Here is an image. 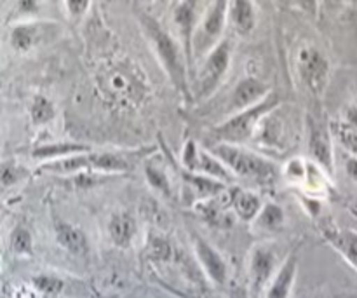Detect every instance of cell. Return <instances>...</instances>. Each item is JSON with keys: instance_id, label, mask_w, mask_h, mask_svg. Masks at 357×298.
<instances>
[{"instance_id": "8992f818", "label": "cell", "mask_w": 357, "mask_h": 298, "mask_svg": "<svg viewBox=\"0 0 357 298\" xmlns=\"http://www.w3.org/2000/svg\"><path fill=\"white\" fill-rule=\"evenodd\" d=\"M230 65V44L229 40L218 42L215 49L211 51V54L206 59V65L202 68L201 80H199V89H201L202 96H208L218 82L222 80V77L225 75L227 68Z\"/></svg>"}, {"instance_id": "ba28073f", "label": "cell", "mask_w": 357, "mask_h": 298, "mask_svg": "<svg viewBox=\"0 0 357 298\" xmlns=\"http://www.w3.org/2000/svg\"><path fill=\"white\" fill-rule=\"evenodd\" d=\"M309 149L314 161L333 173V149H331V133L317 119L309 115Z\"/></svg>"}, {"instance_id": "1f68e13d", "label": "cell", "mask_w": 357, "mask_h": 298, "mask_svg": "<svg viewBox=\"0 0 357 298\" xmlns=\"http://www.w3.org/2000/svg\"><path fill=\"white\" fill-rule=\"evenodd\" d=\"M66 7L72 14H82L89 7V2H66Z\"/></svg>"}, {"instance_id": "6da1fadb", "label": "cell", "mask_w": 357, "mask_h": 298, "mask_svg": "<svg viewBox=\"0 0 357 298\" xmlns=\"http://www.w3.org/2000/svg\"><path fill=\"white\" fill-rule=\"evenodd\" d=\"M96 82L105 98L124 108L138 107L149 93L146 77L142 68L128 59L112 61L103 66L98 72Z\"/></svg>"}, {"instance_id": "ac0fdd59", "label": "cell", "mask_w": 357, "mask_h": 298, "mask_svg": "<svg viewBox=\"0 0 357 298\" xmlns=\"http://www.w3.org/2000/svg\"><path fill=\"white\" fill-rule=\"evenodd\" d=\"M232 204L236 208L237 215H239L241 220H253L258 213L261 211V201L257 194L253 192H244V191H237L234 192L232 195Z\"/></svg>"}, {"instance_id": "9a60e30c", "label": "cell", "mask_w": 357, "mask_h": 298, "mask_svg": "<svg viewBox=\"0 0 357 298\" xmlns=\"http://www.w3.org/2000/svg\"><path fill=\"white\" fill-rule=\"evenodd\" d=\"M56 237H58V243L73 255H86L89 250L86 234L70 223L59 222L56 225Z\"/></svg>"}, {"instance_id": "f546056e", "label": "cell", "mask_w": 357, "mask_h": 298, "mask_svg": "<svg viewBox=\"0 0 357 298\" xmlns=\"http://www.w3.org/2000/svg\"><path fill=\"white\" fill-rule=\"evenodd\" d=\"M146 177H149L150 184H152L153 187L160 188V191L164 192H169V184H167V178L162 171H157L155 167L146 166Z\"/></svg>"}, {"instance_id": "2e32d148", "label": "cell", "mask_w": 357, "mask_h": 298, "mask_svg": "<svg viewBox=\"0 0 357 298\" xmlns=\"http://www.w3.org/2000/svg\"><path fill=\"white\" fill-rule=\"evenodd\" d=\"M135 218L131 215H128V213H119V215H115L110 220V225H108V232H110L112 241L121 248H128L131 244L132 237H135Z\"/></svg>"}, {"instance_id": "3957f363", "label": "cell", "mask_w": 357, "mask_h": 298, "mask_svg": "<svg viewBox=\"0 0 357 298\" xmlns=\"http://www.w3.org/2000/svg\"><path fill=\"white\" fill-rule=\"evenodd\" d=\"M213 152L227 167H230L234 173L246 178V180H274L275 170L272 163H268L264 157L257 156V154L248 152V150L241 149L237 145H229V143H220V145L213 149Z\"/></svg>"}, {"instance_id": "f1b7e54d", "label": "cell", "mask_w": 357, "mask_h": 298, "mask_svg": "<svg viewBox=\"0 0 357 298\" xmlns=\"http://www.w3.org/2000/svg\"><path fill=\"white\" fill-rule=\"evenodd\" d=\"M150 257L155 258V260H167L171 257V244L166 239L155 237L152 241V246H150Z\"/></svg>"}, {"instance_id": "30bf717a", "label": "cell", "mask_w": 357, "mask_h": 298, "mask_svg": "<svg viewBox=\"0 0 357 298\" xmlns=\"http://www.w3.org/2000/svg\"><path fill=\"white\" fill-rule=\"evenodd\" d=\"M194 246H195V253H197L199 262H201L202 269L206 271V274L209 276L213 283L216 285H225L227 281V264L223 260L222 255L208 243L202 237L195 236L194 237Z\"/></svg>"}, {"instance_id": "5bb4252c", "label": "cell", "mask_w": 357, "mask_h": 298, "mask_svg": "<svg viewBox=\"0 0 357 298\" xmlns=\"http://www.w3.org/2000/svg\"><path fill=\"white\" fill-rule=\"evenodd\" d=\"M324 236L335 246L338 253L357 271V232L354 230H324Z\"/></svg>"}, {"instance_id": "4fadbf2b", "label": "cell", "mask_w": 357, "mask_h": 298, "mask_svg": "<svg viewBox=\"0 0 357 298\" xmlns=\"http://www.w3.org/2000/svg\"><path fill=\"white\" fill-rule=\"evenodd\" d=\"M296 269H298L296 257L295 255H291V257H288V260L282 264V267L279 269L278 274L272 278L271 285H268L267 288V293H265V298L291 297L293 286H295V279H296Z\"/></svg>"}, {"instance_id": "484cf974", "label": "cell", "mask_w": 357, "mask_h": 298, "mask_svg": "<svg viewBox=\"0 0 357 298\" xmlns=\"http://www.w3.org/2000/svg\"><path fill=\"white\" fill-rule=\"evenodd\" d=\"M31 285L35 286V290H38L44 295H56L63 290V281L56 276H49V274H40L35 276L31 279Z\"/></svg>"}, {"instance_id": "603a6c76", "label": "cell", "mask_w": 357, "mask_h": 298, "mask_svg": "<svg viewBox=\"0 0 357 298\" xmlns=\"http://www.w3.org/2000/svg\"><path fill=\"white\" fill-rule=\"evenodd\" d=\"M31 121L35 124H47L51 122L52 119L56 117V110H54V105L47 100L45 96H37L31 103Z\"/></svg>"}, {"instance_id": "7a4b0ae2", "label": "cell", "mask_w": 357, "mask_h": 298, "mask_svg": "<svg viewBox=\"0 0 357 298\" xmlns=\"http://www.w3.org/2000/svg\"><path fill=\"white\" fill-rule=\"evenodd\" d=\"M142 27L145 30L146 37L152 42L153 49L157 52V58L162 63L164 70L169 75L171 82L174 84L178 91L185 96H188V82H187V56L183 47H180L173 35L164 30L159 21L153 20L149 14H142Z\"/></svg>"}, {"instance_id": "83f0119b", "label": "cell", "mask_w": 357, "mask_h": 298, "mask_svg": "<svg viewBox=\"0 0 357 298\" xmlns=\"http://www.w3.org/2000/svg\"><path fill=\"white\" fill-rule=\"evenodd\" d=\"M10 244L16 253L30 255L31 253V236L24 227H17L14 229L13 237H10Z\"/></svg>"}, {"instance_id": "7402d4cb", "label": "cell", "mask_w": 357, "mask_h": 298, "mask_svg": "<svg viewBox=\"0 0 357 298\" xmlns=\"http://www.w3.org/2000/svg\"><path fill=\"white\" fill-rule=\"evenodd\" d=\"M86 150H89V147L77 145V143H61V145H45L40 149H35L31 156L35 159H49V157L66 156V154L72 152H86Z\"/></svg>"}, {"instance_id": "e0dca14e", "label": "cell", "mask_w": 357, "mask_h": 298, "mask_svg": "<svg viewBox=\"0 0 357 298\" xmlns=\"http://www.w3.org/2000/svg\"><path fill=\"white\" fill-rule=\"evenodd\" d=\"M84 166L86 170H101V171H128L131 164L121 157L119 154L100 152L86 154L84 156Z\"/></svg>"}, {"instance_id": "d6986e66", "label": "cell", "mask_w": 357, "mask_h": 298, "mask_svg": "<svg viewBox=\"0 0 357 298\" xmlns=\"http://www.w3.org/2000/svg\"><path fill=\"white\" fill-rule=\"evenodd\" d=\"M232 21L234 27L239 33L246 35L250 33L255 28V6L251 2H246V0H237V2L232 3Z\"/></svg>"}, {"instance_id": "4316f807", "label": "cell", "mask_w": 357, "mask_h": 298, "mask_svg": "<svg viewBox=\"0 0 357 298\" xmlns=\"http://www.w3.org/2000/svg\"><path fill=\"white\" fill-rule=\"evenodd\" d=\"M282 220H284L282 209L275 204H267L260 215V225L264 229H278L282 223Z\"/></svg>"}, {"instance_id": "277c9868", "label": "cell", "mask_w": 357, "mask_h": 298, "mask_svg": "<svg viewBox=\"0 0 357 298\" xmlns=\"http://www.w3.org/2000/svg\"><path fill=\"white\" fill-rule=\"evenodd\" d=\"M279 105V98L275 96V93L267 94L261 103L255 105V107L243 110L241 114L234 115L230 121H227L225 124L218 126V128L213 131L216 140L223 143H229V145H237V143H243L246 140H250L253 136L255 129H257L258 121L264 117L265 114H268L271 110H274Z\"/></svg>"}, {"instance_id": "d4e9b609", "label": "cell", "mask_w": 357, "mask_h": 298, "mask_svg": "<svg viewBox=\"0 0 357 298\" xmlns=\"http://www.w3.org/2000/svg\"><path fill=\"white\" fill-rule=\"evenodd\" d=\"M183 177H185V180H187V184L190 185L195 192H199L201 195L216 194V192H222L223 188H225L223 187V184L213 180V178L195 177V174H190V173H183Z\"/></svg>"}, {"instance_id": "4dcf8cb0", "label": "cell", "mask_w": 357, "mask_h": 298, "mask_svg": "<svg viewBox=\"0 0 357 298\" xmlns=\"http://www.w3.org/2000/svg\"><path fill=\"white\" fill-rule=\"evenodd\" d=\"M20 167L14 166V164H3L2 167V184L3 187H9L10 184L20 180V174H17Z\"/></svg>"}, {"instance_id": "cb8c5ba5", "label": "cell", "mask_w": 357, "mask_h": 298, "mask_svg": "<svg viewBox=\"0 0 357 298\" xmlns=\"http://www.w3.org/2000/svg\"><path fill=\"white\" fill-rule=\"evenodd\" d=\"M10 38H13L14 47L20 52H24L31 49V45L37 40V28L31 27V24H21V27L14 28Z\"/></svg>"}, {"instance_id": "7c38bea8", "label": "cell", "mask_w": 357, "mask_h": 298, "mask_svg": "<svg viewBox=\"0 0 357 298\" xmlns=\"http://www.w3.org/2000/svg\"><path fill=\"white\" fill-rule=\"evenodd\" d=\"M174 23L183 37V51L187 56V63L192 65V52H194V30H195V3L178 2L174 7Z\"/></svg>"}, {"instance_id": "836d02e7", "label": "cell", "mask_w": 357, "mask_h": 298, "mask_svg": "<svg viewBox=\"0 0 357 298\" xmlns=\"http://www.w3.org/2000/svg\"><path fill=\"white\" fill-rule=\"evenodd\" d=\"M347 122L351 126H354V128H357V105H354V107L349 108L347 112Z\"/></svg>"}, {"instance_id": "d6a6232c", "label": "cell", "mask_w": 357, "mask_h": 298, "mask_svg": "<svg viewBox=\"0 0 357 298\" xmlns=\"http://www.w3.org/2000/svg\"><path fill=\"white\" fill-rule=\"evenodd\" d=\"M347 173L351 174L352 180L357 181V159L356 157H351V159L347 161Z\"/></svg>"}, {"instance_id": "44dd1931", "label": "cell", "mask_w": 357, "mask_h": 298, "mask_svg": "<svg viewBox=\"0 0 357 298\" xmlns=\"http://www.w3.org/2000/svg\"><path fill=\"white\" fill-rule=\"evenodd\" d=\"M192 170H202L204 173H208L209 177L222 178V180H229L230 178L229 171H227V167L223 166L222 161H216L215 157H211L206 152L197 154V159H195Z\"/></svg>"}, {"instance_id": "8fae6325", "label": "cell", "mask_w": 357, "mask_h": 298, "mask_svg": "<svg viewBox=\"0 0 357 298\" xmlns=\"http://www.w3.org/2000/svg\"><path fill=\"white\" fill-rule=\"evenodd\" d=\"M267 91L268 87L264 82H260L255 77H248V79L241 80L236 89L232 91L229 107L234 108V110H248V108L261 103L265 100Z\"/></svg>"}, {"instance_id": "9c48e42d", "label": "cell", "mask_w": 357, "mask_h": 298, "mask_svg": "<svg viewBox=\"0 0 357 298\" xmlns=\"http://www.w3.org/2000/svg\"><path fill=\"white\" fill-rule=\"evenodd\" d=\"M275 269V255L268 248H255L251 253L250 283L253 295H260L267 283L271 281Z\"/></svg>"}, {"instance_id": "ffe728a7", "label": "cell", "mask_w": 357, "mask_h": 298, "mask_svg": "<svg viewBox=\"0 0 357 298\" xmlns=\"http://www.w3.org/2000/svg\"><path fill=\"white\" fill-rule=\"evenodd\" d=\"M331 133L340 142V145L357 159V128L349 124L347 121H338L331 124Z\"/></svg>"}, {"instance_id": "5b68a950", "label": "cell", "mask_w": 357, "mask_h": 298, "mask_svg": "<svg viewBox=\"0 0 357 298\" xmlns=\"http://www.w3.org/2000/svg\"><path fill=\"white\" fill-rule=\"evenodd\" d=\"M298 73L307 89L316 96H321L328 84L330 65L323 52L314 47H305L298 54Z\"/></svg>"}, {"instance_id": "52a82bcc", "label": "cell", "mask_w": 357, "mask_h": 298, "mask_svg": "<svg viewBox=\"0 0 357 298\" xmlns=\"http://www.w3.org/2000/svg\"><path fill=\"white\" fill-rule=\"evenodd\" d=\"M225 13H227V2H215L211 3V9L208 10L206 17L202 20L201 28L195 31L194 37V51L199 54L206 52L208 49L213 47L216 40L222 35L223 27H225Z\"/></svg>"}]
</instances>
